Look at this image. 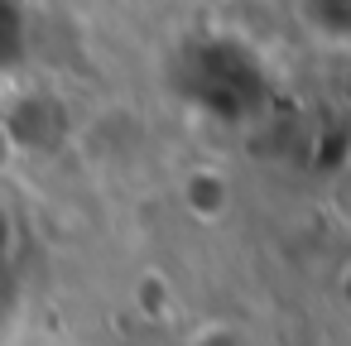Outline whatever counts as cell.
<instances>
[{"label":"cell","mask_w":351,"mask_h":346,"mask_svg":"<svg viewBox=\"0 0 351 346\" xmlns=\"http://www.w3.org/2000/svg\"><path fill=\"white\" fill-rule=\"evenodd\" d=\"M231 202H236V193H231V183H226L221 169H193V173L183 178V207H188L197 221L217 226V221L231 212Z\"/></svg>","instance_id":"obj_1"},{"label":"cell","mask_w":351,"mask_h":346,"mask_svg":"<svg viewBox=\"0 0 351 346\" xmlns=\"http://www.w3.org/2000/svg\"><path fill=\"white\" fill-rule=\"evenodd\" d=\"M15 154H20V145H15V135L5 130V121H0V173L15 164Z\"/></svg>","instance_id":"obj_2"}]
</instances>
